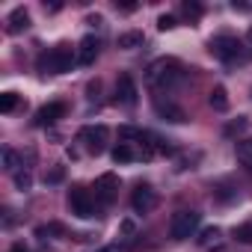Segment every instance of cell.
<instances>
[{"instance_id":"6da1fadb","label":"cell","mask_w":252,"mask_h":252,"mask_svg":"<svg viewBox=\"0 0 252 252\" xmlns=\"http://www.w3.org/2000/svg\"><path fill=\"white\" fill-rule=\"evenodd\" d=\"M184 77V65L172 57H160L146 68V83L152 89H172L175 83H181Z\"/></svg>"},{"instance_id":"7a4b0ae2","label":"cell","mask_w":252,"mask_h":252,"mask_svg":"<svg viewBox=\"0 0 252 252\" xmlns=\"http://www.w3.org/2000/svg\"><path fill=\"white\" fill-rule=\"evenodd\" d=\"M74 63H77L74 48H71V45H57V48H51V51L42 57L39 68H42V71H51V74H65V71H71Z\"/></svg>"},{"instance_id":"3957f363","label":"cell","mask_w":252,"mask_h":252,"mask_svg":"<svg viewBox=\"0 0 252 252\" xmlns=\"http://www.w3.org/2000/svg\"><path fill=\"white\" fill-rule=\"evenodd\" d=\"M199 220H202V217H199L196 211H178V214H172V220H169V234H172L175 240H187V237L196 234Z\"/></svg>"},{"instance_id":"277c9868","label":"cell","mask_w":252,"mask_h":252,"mask_svg":"<svg viewBox=\"0 0 252 252\" xmlns=\"http://www.w3.org/2000/svg\"><path fill=\"white\" fill-rule=\"evenodd\" d=\"M80 143L86 146L89 155H101L107 149V140H110V131L107 125H86V128H80Z\"/></svg>"},{"instance_id":"5b68a950","label":"cell","mask_w":252,"mask_h":252,"mask_svg":"<svg viewBox=\"0 0 252 252\" xmlns=\"http://www.w3.org/2000/svg\"><path fill=\"white\" fill-rule=\"evenodd\" d=\"M68 208H71V214H74V217L89 220V217H92V211H95L92 193H89L86 187H71V193H68Z\"/></svg>"},{"instance_id":"8992f818","label":"cell","mask_w":252,"mask_h":252,"mask_svg":"<svg viewBox=\"0 0 252 252\" xmlns=\"http://www.w3.org/2000/svg\"><path fill=\"white\" fill-rule=\"evenodd\" d=\"M240 51H243V45H240L234 36H217V39H211V54L220 57V60H225V63L237 60Z\"/></svg>"},{"instance_id":"52a82bcc","label":"cell","mask_w":252,"mask_h":252,"mask_svg":"<svg viewBox=\"0 0 252 252\" xmlns=\"http://www.w3.org/2000/svg\"><path fill=\"white\" fill-rule=\"evenodd\" d=\"M116 196H119V178H116L113 172H104V175L95 181V199H98L101 205H113Z\"/></svg>"},{"instance_id":"ba28073f","label":"cell","mask_w":252,"mask_h":252,"mask_svg":"<svg viewBox=\"0 0 252 252\" xmlns=\"http://www.w3.org/2000/svg\"><path fill=\"white\" fill-rule=\"evenodd\" d=\"M137 83H134V77L125 71V74H119L116 77V101L119 104H125V107H134L137 104Z\"/></svg>"},{"instance_id":"9c48e42d","label":"cell","mask_w":252,"mask_h":252,"mask_svg":"<svg viewBox=\"0 0 252 252\" xmlns=\"http://www.w3.org/2000/svg\"><path fill=\"white\" fill-rule=\"evenodd\" d=\"M131 208H134L137 214H152V211L158 208V193H155L149 184H140V187L134 190V196H131Z\"/></svg>"},{"instance_id":"30bf717a","label":"cell","mask_w":252,"mask_h":252,"mask_svg":"<svg viewBox=\"0 0 252 252\" xmlns=\"http://www.w3.org/2000/svg\"><path fill=\"white\" fill-rule=\"evenodd\" d=\"M65 113H68V107H65L63 101H51V104H45V107L36 113V122H39V125H54V122H60Z\"/></svg>"},{"instance_id":"8fae6325","label":"cell","mask_w":252,"mask_h":252,"mask_svg":"<svg viewBox=\"0 0 252 252\" xmlns=\"http://www.w3.org/2000/svg\"><path fill=\"white\" fill-rule=\"evenodd\" d=\"M155 110H158V116L160 119H166V122H175V125H181V122H187V113L178 107V104H172V101H155Z\"/></svg>"},{"instance_id":"7c38bea8","label":"cell","mask_w":252,"mask_h":252,"mask_svg":"<svg viewBox=\"0 0 252 252\" xmlns=\"http://www.w3.org/2000/svg\"><path fill=\"white\" fill-rule=\"evenodd\" d=\"M95 57H98V39H95V36L80 39V45H77V63H80V65H92Z\"/></svg>"},{"instance_id":"4fadbf2b","label":"cell","mask_w":252,"mask_h":252,"mask_svg":"<svg viewBox=\"0 0 252 252\" xmlns=\"http://www.w3.org/2000/svg\"><path fill=\"white\" fill-rule=\"evenodd\" d=\"M27 24H30V12L24 9V6H18V9H12L9 12V18H6V33H21V30H27Z\"/></svg>"},{"instance_id":"5bb4252c","label":"cell","mask_w":252,"mask_h":252,"mask_svg":"<svg viewBox=\"0 0 252 252\" xmlns=\"http://www.w3.org/2000/svg\"><path fill=\"white\" fill-rule=\"evenodd\" d=\"M119 137H122V140H137V143L152 140L149 131H143V128H131V125H122V128H119ZM143 146H146V143H143Z\"/></svg>"},{"instance_id":"9a60e30c","label":"cell","mask_w":252,"mask_h":252,"mask_svg":"<svg viewBox=\"0 0 252 252\" xmlns=\"http://www.w3.org/2000/svg\"><path fill=\"white\" fill-rule=\"evenodd\" d=\"M140 45H143V33L140 30H131V33H122L119 36V48H125V51H134Z\"/></svg>"},{"instance_id":"2e32d148","label":"cell","mask_w":252,"mask_h":252,"mask_svg":"<svg viewBox=\"0 0 252 252\" xmlns=\"http://www.w3.org/2000/svg\"><path fill=\"white\" fill-rule=\"evenodd\" d=\"M208 101H211V107H214V110H220V113H225V110H228V95H225V89H222V86H214Z\"/></svg>"},{"instance_id":"e0dca14e","label":"cell","mask_w":252,"mask_h":252,"mask_svg":"<svg viewBox=\"0 0 252 252\" xmlns=\"http://www.w3.org/2000/svg\"><path fill=\"white\" fill-rule=\"evenodd\" d=\"M134 158H137V155H134V149H131L128 143H119V146L113 149V160H116V163H131Z\"/></svg>"},{"instance_id":"ac0fdd59","label":"cell","mask_w":252,"mask_h":252,"mask_svg":"<svg viewBox=\"0 0 252 252\" xmlns=\"http://www.w3.org/2000/svg\"><path fill=\"white\" fill-rule=\"evenodd\" d=\"M234 152H237V160L249 169V166H252V140H240Z\"/></svg>"},{"instance_id":"d6986e66","label":"cell","mask_w":252,"mask_h":252,"mask_svg":"<svg viewBox=\"0 0 252 252\" xmlns=\"http://www.w3.org/2000/svg\"><path fill=\"white\" fill-rule=\"evenodd\" d=\"M18 107V95L15 92H3L0 95V113H12Z\"/></svg>"},{"instance_id":"ffe728a7","label":"cell","mask_w":252,"mask_h":252,"mask_svg":"<svg viewBox=\"0 0 252 252\" xmlns=\"http://www.w3.org/2000/svg\"><path fill=\"white\" fill-rule=\"evenodd\" d=\"M217 237H220V228H205L202 237H199V243L202 246H211V243H217Z\"/></svg>"},{"instance_id":"44dd1931","label":"cell","mask_w":252,"mask_h":252,"mask_svg":"<svg viewBox=\"0 0 252 252\" xmlns=\"http://www.w3.org/2000/svg\"><path fill=\"white\" fill-rule=\"evenodd\" d=\"M234 234H237V240H240V243H252V220H249L246 225H240Z\"/></svg>"},{"instance_id":"7402d4cb","label":"cell","mask_w":252,"mask_h":252,"mask_svg":"<svg viewBox=\"0 0 252 252\" xmlns=\"http://www.w3.org/2000/svg\"><path fill=\"white\" fill-rule=\"evenodd\" d=\"M172 27H175V18H172V15H160V18H158V30L166 33V30H172Z\"/></svg>"},{"instance_id":"603a6c76","label":"cell","mask_w":252,"mask_h":252,"mask_svg":"<svg viewBox=\"0 0 252 252\" xmlns=\"http://www.w3.org/2000/svg\"><path fill=\"white\" fill-rule=\"evenodd\" d=\"M3 166H6L9 172L18 166V163H15V152H12V149H3Z\"/></svg>"},{"instance_id":"cb8c5ba5","label":"cell","mask_w":252,"mask_h":252,"mask_svg":"<svg viewBox=\"0 0 252 252\" xmlns=\"http://www.w3.org/2000/svg\"><path fill=\"white\" fill-rule=\"evenodd\" d=\"M184 12H187V18H199L202 15V6L199 3H184Z\"/></svg>"},{"instance_id":"d4e9b609","label":"cell","mask_w":252,"mask_h":252,"mask_svg":"<svg viewBox=\"0 0 252 252\" xmlns=\"http://www.w3.org/2000/svg\"><path fill=\"white\" fill-rule=\"evenodd\" d=\"M15 184H18L21 190H27V187H30V175H27V172H24V175L18 172V175H15Z\"/></svg>"},{"instance_id":"484cf974","label":"cell","mask_w":252,"mask_h":252,"mask_svg":"<svg viewBox=\"0 0 252 252\" xmlns=\"http://www.w3.org/2000/svg\"><path fill=\"white\" fill-rule=\"evenodd\" d=\"M243 128H246V122L240 119L237 125H228V128H225V134H234V131H243Z\"/></svg>"},{"instance_id":"4316f807","label":"cell","mask_w":252,"mask_h":252,"mask_svg":"<svg viewBox=\"0 0 252 252\" xmlns=\"http://www.w3.org/2000/svg\"><path fill=\"white\" fill-rule=\"evenodd\" d=\"M98 252H119V246H104V249H98Z\"/></svg>"},{"instance_id":"83f0119b","label":"cell","mask_w":252,"mask_h":252,"mask_svg":"<svg viewBox=\"0 0 252 252\" xmlns=\"http://www.w3.org/2000/svg\"><path fill=\"white\" fill-rule=\"evenodd\" d=\"M12 252H27V249H24L21 243H15V246H12Z\"/></svg>"},{"instance_id":"f1b7e54d","label":"cell","mask_w":252,"mask_h":252,"mask_svg":"<svg viewBox=\"0 0 252 252\" xmlns=\"http://www.w3.org/2000/svg\"><path fill=\"white\" fill-rule=\"evenodd\" d=\"M249 172H252V166H249Z\"/></svg>"}]
</instances>
